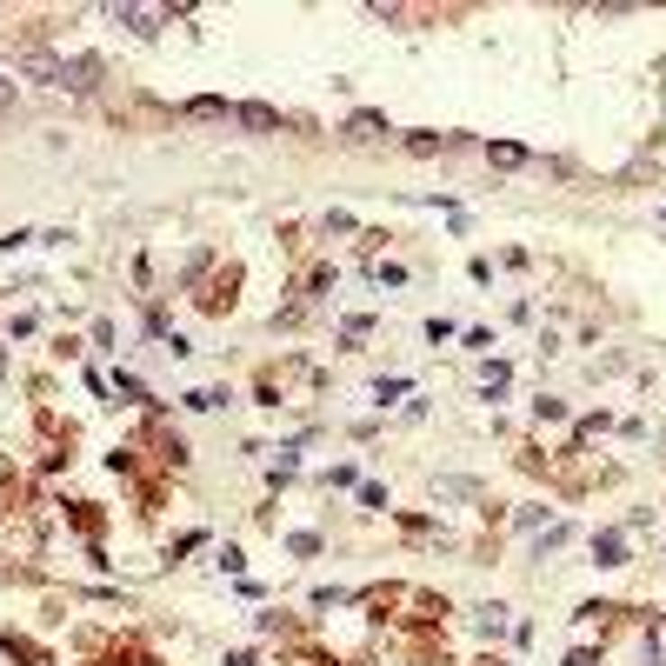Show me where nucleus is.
<instances>
[{
    "label": "nucleus",
    "mask_w": 666,
    "mask_h": 666,
    "mask_svg": "<svg viewBox=\"0 0 666 666\" xmlns=\"http://www.w3.org/2000/svg\"><path fill=\"white\" fill-rule=\"evenodd\" d=\"M21 74H33L41 87H67V60L41 54V47H27V54H21Z\"/></svg>",
    "instance_id": "nucleus-1"
},
{
    "label": "nucleus",
    "mask_w": 666,
    "mask_h": 666,
    "mask_svg": "<svg viewBox=\"0 0 666 666\" xmlns=\"http://www.w3.org/2000/svg\"><path fill=\"white\" fill-rule=\"evenodd\" d=\"M107 14H114L127 33H141V41H147V33H160V21H167L160 7H107Z\"/></svg>",
    "instance_id": "nucleus-2"
},
{
    "label": "nucleus",
    "mask_w": 666,
    "mask_h": 666,
    "mask_svg": "<svg viewBox=\"0 0 666 666\" xmlns=\"http://www.w3.org/2000/svg\"><path fill=\"white\" fill-rule=\"evenodd\" d=\"M233 121H241V127H260V133H273V127H280V114H273V107H260V100H247V107H233Z\"/></svg>",
    "instance_id": "nucleus-3"
},
{
    "label": "nucleus",
    "mask_w": 666,
    "mask_h": 666,
    "mask_svg": "<svg viewBox=\"0 0 666 666\" xmlns=\"http://www.w3.org/2000/svg\"><path fill=\"white\" fill-rule=\"evenodd\" d=\"M593 560H600V567H626V540L620 534H600V540H593Z\"/></svg>",
    "instance_id": "nucleus-4"
},
{
    "label": "nucleus",
    "mask_w": 666,
    "mask_h": 666,
    "mask_svg": "<svg viewBox=\"0 0 666 666\" xmlns=\"http://www.w3.org/2000/svg\"><path fill=\"white\" fill-rule=\"evenodd\" d=\"M347 127H353V141H373V133H380L387 121H380V114H353V121H347Z\"/></svg>",
    "instance_id": "nucleus-5"
},
{
    "label": "nucleus",
    "mask_w": 666,
    "mask_h": 666,
    "mask_svg": "<svg viewBox=\"0 0 666 666\" xmlns=\"http://www.w3.org/2000/svg\"><path fill=\"white\" fill-rule=\"evenodd\" d=\"M406 147H414V153H440V147H447V133H406Z\"/></svg>",
    "instance_id": "nucleus-6"
},
{
    "label": "nucleus",
    "mask_w": 666,
    "mask_h": 666,
    "mask_svg": "<svg viewBox=\"0 0 666 666\" xmlns=\"http://www.w3.org/2000/svg\"><path fill=\"white\" fill-rule=\"evenodd\" d=\"M7 107H14V80L0 74V114H7Z\"/></svg>",
    "instance_id": "nucleus-7"
}]
</instances>
